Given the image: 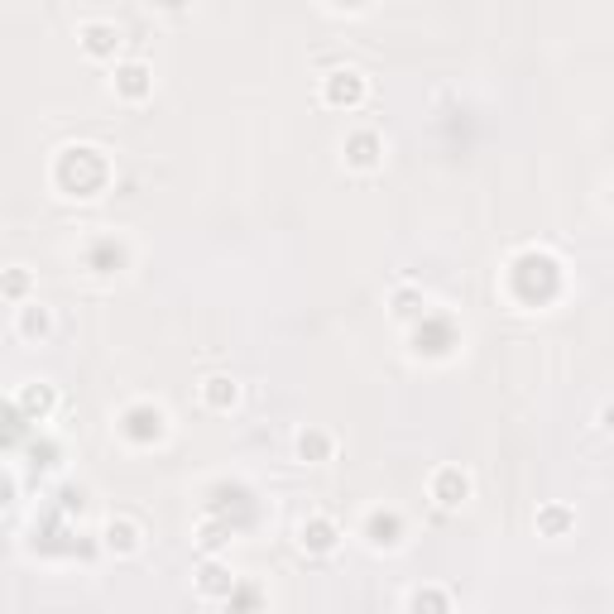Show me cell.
Here are the masks:
<instances>
[{
	"label": "cell",
	"instance_id": "obj_1",
	"mask_svg": "<svg viewBox=\"0 0 614 614\" xmlns=\"http://www.w3.org/2000/svg\"><path fill=\"white\" fill-rule=\"evenodd\" d=\"M211 389H206V399L211 404H226V399H235V379H206Z\"/></svg>",
	"mask_w": 614,
	"mask_h": 614
},
{
	"label": "cell",
	"instance_id": "obj_2",
	"mask_svg": "<svg viewBox=\"0 0 614 614\" xmlns=\"http://www.w3.org/2000/svg\"><path fill=\"white\" fill-rule=\"evenodd\" d=\"M106 39H110V29H101V24L87 29V48H106Z\"/></svg>",
	"mask_w": 614,
	"mask_h": 614
},
{
	"label": "cell",
	"instance_id": "obj_3",
	"mask_svg": "<svg viewBox=\"0 0 614 614\" xmlns=\"http://www.w3.org/2000/svg\"><path fill=\"white\" fill-rule=\"evenodd\" d=\"M24 331H43V312L34 317V312H24Z\"/></svg>",
	"mask_w": 614,
	"mask_h": 614
},
{
	"label": "cell",
	"instance_id": "obj_4",
	"mask_svg": "<svg viewBox=\"0 0 614 614\" xmlns=\"http://www.w3.org/2000/svg\"><path fill=\"white\" fill-rule=\"evenodd\" d=\"M605 427H614V408H605Z\"/></svg>",
	"mask_w": 614,
	"mask_h": 614
}]
</instances>
